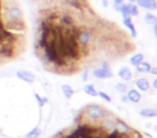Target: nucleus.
Segmentation results:
<instances>
[{"label":"nucleus","instance_id":"1","mask_svg":"<svg viewBox=\"0 0 157 138\" xmlns=\"http://www.w3.org/2000/svg\"><path fill=\"white\" fill-rule=\"evenodd\" d=\"M109 112V110L105 109L101 105L98 104H90L85 106L83 109V114H80L82 118L86 120V123L94 126H99V123L102 120V118Z\"/></svg>","mask_w":157,"mask_h":138},{"label":"nucleus","instance_id":"2","mask_svg":"<svg viewBox=\"0 0 157 138\" xmlns=\"http://www.w3.org/2000/svg\"><path fill=\"white\" fill-rule=\"evenodd\" d=\"M0 20L2 26L9 23H17V22H24V16H23V11L16 3L14 5H9L6 7L3 11V15H0Z\"/></svg>","mask_w":157,"mask_h":138},{"label":"nucleus","instance_id":"3","mask_svg":"<svg viewBox=\"0 0 157 138\" xmlns=\"http://www.w3.org/2000/svg\"><path fill=\"white\" fill-rule=\"evenodd\" d=\"M118 120V117H116L112 112H108L105 117L102 118V120L99 123V126L103 129L107 134L111 133L112 131H114V126H115L116 121Z\"/></svg>","mask_w":157,"mask_h":138},{"label":"nucleus","instance_id":"4","mask_svg":"<svg viewBox=\"0 0 157 138\" xmlns=\"http://www.w3.org/2000/svg\"><path fill=\"white\" fill-rule=\"evenodd\" d=\"M114 131L120 136H122V138H130V135L132 133V129L126 122L121 120L120 118L116 121L115 126H114Z\"/></svg>","mask_w":157,"mask_h":138},{"label":"nucleus","instance_id":"5","mask_svg":"<svg viewBox=\"0 0 157 138\" xmlns=\"http://www.w3.org/2000/svg\"><path fill=\"white\" fill-rule=\"evenodd\" d=\"M93 76L96 79H109V78L113 77V73H112V70H105L100 67L94 69Z\"/></svg>","mask_w":157,"mask_h":138},{"label":"nucleus","instance_id":"6","mask_svg":"<svg viewBox=\"0 0 157 138\" xmlns=\"http://www.w3.org/2000/svg\"><path fill=\"white\" fill-rule=\"evenodd\" d=\"M16 77L25 82H29V84H31V82H33L36 80L35 74L27 71V70H20V71H17L16 72Z\"/></svg>","mask_w":157,"mask_h":138},{"label":"nucleus","instance_id":"7","mask_svg":"<svg viewBox=\"0 0 157 138\" xmlns=\"http://www.w3.org/2000/svg\"><path fill=\"white\" fill-rule=\"evenodd\" d=\"M136 5L138 7L142 8V9H145V10H150V11H154L156 10L157 7V2L156 0H138Z\"/></svg>","mask_w":157,"mask_h":138},{"label":"nucleus","instance_id":"8","mask_svg":"<svg viewBox=\"0 0 157 138\" xmlns=\"http://www.w3.org/2000/svg\"><path fill=\"white\" fill-rule=\"evenodd\" d=\"M132 72H131V70L129 69V67H123L120 69V71H118V77L121 78L122 80H124V82H129L131 79H132Z\"/></svg>","mask_w":157,"mask_h":138},{"label":"nucleus","instance_id":"9","mask_svg":"<svg viewBox=\"0 0 157 138\" xmlns=\"http://www.w3.org/2000/svg\"><path fill=\"white\" fill-rule=\"evenodd\" d=\"M135 85L140 91H142V92H147V91L151 89L150 82H148V80L146 79V78H144V77L138 78V79L136 80Z\"/></svg>","mask_w":157,"mask_h":138},{"label":"nucleus","instance_id":"10","mask_svg":"<svg viewBox=\"0 0 157 138\" xmlns=\"http://www.w3.org/2000/svg\"><path fill=\"white\" fill-rule=\"evenodd\" d=\"M126 94H127V97H128V101L131 102V103H139V102L142 100V97H143L139 91L136 90V89H133V88L129 89V90L127 91Z\"/></svg>","mask_w":157,"mask_h":138},{"label":"nucleus","instance_id":"11","mask_svg":"<svg viewBox=\"0 0 157 138\" xmlns=\"http://www.w3.org/2000/svg\"><path fill=\"white\" fill-rule=\"evenodd\" d=\"M123 24L124 26L130 31V35L132 38H137V30H136L135 24L132 23V20H131L130 16H127V17H123Z\"/></svg>","mask_w":157,"mask_h":138},{"label":"nucleus","instance_id":"12","mask_svg":"<svg viewBox=\"0 0 157 138\" xmlns=\"http://www.w3.org/2000/svg\"><path fill=\"white\" fill-rule=\"evenodd\" d=\"M151 67H152L151 63L147 62V61H144V60L141 61L138 65H136V70H137L138 73H144V74L150 73Z\"/></svg>","mask_w":157,"mask_h":138},{"label":"nucleus","instance_id":"13","mask_svg":"<svg viewBox=\"0 0 157 138\" xmlns=\"http://www.w3.org/2000/svg\"><path fill=\"white\" fill-rule=\"evenodd\" d=\"M140 116L143 117V118H155L157 114V111L155 108L148 107V108H143V109L140 110Z\"/></svg>","mask_w":157,"mask_h":138},{"label":"nucleus","instance_id":"14","mask_svg":"<svg viewBox=\"0 0 157 138\" xmlns=\"http://www.w3.org/2000/svg\"><path fill=\"white\" fill-rule=\"evenodd\" d=\"M61 92H63V96H65L67 100H70L72 96H73V94H74L73 88H72L70 85H67V84L63 85V86H61Z\"/></svg>","mask_w":157,"mask_h":138},{"label":"nucleus","instance_id":"15","mask_svg":"<svg viewBox=\"0 0 157 138\" xmlns=\"http://www.w3.org/2000/svg\"><path fill=\"white\" fill-rule=\"evenodd\" d=\"M143 60H144V55L141 54V53H138V54H135L130 57L129 62H130L131 65L136 67V65H138L141 61H143Z\"/></svg>","mask_w":157,"mask_h":138},{"label":"nucleus","instance_id":"16","mask_svg":"<svg viewBox=\"0 0 157 138\" xmlns=\"http://www.w3.org/2000/svg\"><path fill=\"white\" fill-rule=\"evenodd\" d=\"M84 92H85L87 95H90V96H94V97L97 96V94H98V91H97L96 87H95L93 84L86 85V86L84 87Z\"/></svg>","mask_w":157,"mask_h":138},{"label":"nucleus","instance_id":"17","mask_svg":"<svg viewBox=\"0 0 157 138\" xmlns=\"http://www.w3.org/2000/svg\"><path fill=\"white\" fill-rule=\"evenodd\" d=\"M128 5V14L130 17H136L139 15V7L136 3H127Z\"/></svg>","mask_w":157,"mask_h":138},{"label":"nucleus","instance_id":"18","mask_svg":"<svg viewBox=\"0 0 157 138\" xmlns=\"http://www.w3.org/2000/svg\"><path fill=\"white\" fill-rule=\"evenodd\" d=\"M115 90L116 92L121 93V94H126L127 91H128V86H127V84H124V82H117L115 85Z\"/></svg>","mask_w":157,"mask_h":138},{"label":"nucleus","instance_id":"19","mask_svg":"<svg viewBox=\"0 0 157 138\" xmlns=\"http://www.w3.org/2000/svg\"><path fill=\"white\" fill-rule=\"evenodd\" d=\"M41 136V129L40 127H35L28 134H26L25 138H39Z\"/></svg>","mask_w":157,"mask_h":138},{"label":"nucleus","instance_id":"20","mask_svg":"<svg viewBox=\"0 0 157 138\" xmlns=\"http://www.w3.org/2000/svg\"><path fill=\"white\" fill-rule=\"evenodd\" d=\"M144 22L148 25H153V24H155V23H157V18L153 13L147 12V13L144 15Z\"/></svg>","mask_w":157,"mask_h":138},{"label":"nucleus","instance_id":"21","mask_svg":"<svg viewBox=\"0 0 157 138\" xmlns=\"http://www.w3.org/2000/svg\"><path fill=\"white\" fill-rule=\"evenodd\" d=\"M97 96L101 97V99L103 100V101H105L107 103H111L112 102V97L110 94H108V93L103 92V91H98V94H97Z\"/></svg>","mask_w":157,"mask_h":138},{"label":"nucleus","instance_id":"22","mask_svg":"<svg viewBox=\"0 0 157 138\" xmlns=\"http://www.w3.org/2000/svg\"><path fill=\"white\" fill-rule=\"evenodd\" d=\"M88 77H90V73H88V70L86 69L81 73V80L82 82H86V80H88Z\"/></svg>","mask_w":157,"mask_h":138},{"label":"nucleus","instance_id":"23","mask_svg":"<svg viewBox=\"0 0 157 138\" xmlns=\"http://www.w3.org/2000/svg\"><path fill=\"white\" fill-rule=\"evenodd\" d=\"M101 67H103V69H105V70H111V65H110L108 60H103L102 62H101Z\"/></svg>","mask_w":157,"mask_h":138},{"label":"nucleus","instance_id":"24","mask_svg":"<svg viewBox=\"0 0 157 138\" xmlns=\"http://www.w3.org/2000/svg\"><path fill=\"white\" fill-rule=\"evenodd\" d=\"M130 138H143L141 135V133H139L138 131H132V133H131L130 135Z\"/></svg>","mask_w":157,"mask_h":138},{"label":"nucleus","instance_id":"25","mask_svg":"<svg viewBox=\"0 0 157 138\" xmlns=\"http://www.w3.org/2000/svg\"><path fill=\"white\" fill-rule=\"evenodd\" d=\"M121 101L123 102V103H127L128 101V97H127V94H122V96H121Z\"/></svg>","mask_w":157,"mask_h":138},{"label":"nucleus","instance_id":"26","mask_svg":"<svg viewBox=\"0 0 157 138\" xmlns=\"http://www.w3.org/2000/svg\"><path fill=\"white\" fill-rule=\"evenodd\" d=\"M152 26H153V33H154L155 37H157V23L153 24Z\"/></svg>","mask_w":157,"mask_h":138},{"label":"nucleus","instance_id":"27","mask_svg":"<svg viewBox=\"0 0 157 138\" xmlns=\"http://www.w3.org/2000/svg\"><path fill=\"white\" fill-rule=\"evenodd\" d=\"M150 74H152V75H156L157 74V69H156V67H151V71H150Z\"/></svg>","mask_w":157,"mask_h":138},{"label":"nucleus","instance_id":"28","mask_svg":"<svg viewBox=\"0 0 157 138\" xmlns=\"http://www.w3.org/2000/svg\"><path fill=\"white\" fill-rule=\"evenodd\" d=\"M125 2V0H113V3L114 5H122V3Z\"/></svg>","mask_w":157,"mask_h":138},{"label":"nucleus","instance_id":"29","mask_svg":"<svg viewBox=\"0 0 157 138\" xmlns=\"http://www.w3.org/2000/svg\"><path fill=\"white\" fill-rule=\"evenodd\" d=\"M153 89H154V90H156L157 89V79L156 78L153 79Z\"/></svg>","mask_w":157,"mask_h":138},{"label":"nucleus","instance_id":"30","mask_svg":"<svg viewBox=\"0 0 157 138\" xmlns=\"http://www.w3.org/2000/svg\"><path fill=\"white\" fill-rule=\"evenodd\" d=\"M7 60H8V59L6 58V57L3 56L2 54H0V63H1V62H3V61H7Z\"/></svg>","mask_w":157,"mask_h":138},{"label":"nucleus","instance_id":"31","mask_svg":"<svg viewBox=\"0 0 157 138\" xmlns=\"http://www.w3.org/2000/svg\"><path fill=\"white\" fill-rule=\"evenodd\" d=\"M108 5H109V1H108V0H102V7L107 8Z\"/></svg>","mask_w":157,"mask_h":138},{"label":"nucleus","instance_id":"32","mask_svg":"<svg viewBox=\"0 0 157 138\" xmlns=\"http://www.w3.org/2000/svg\"><path fill=\"white\" fill-rule=\"evenodd\" d=\"M127 1H128L129 3H136L138 1V0H127Z\"/></svg>","mask_w":157,"mask_h":138}]
</instances>
